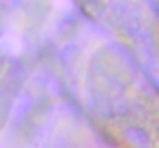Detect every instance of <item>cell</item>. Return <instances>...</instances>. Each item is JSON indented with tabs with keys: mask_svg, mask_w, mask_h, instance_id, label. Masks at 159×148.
Segmentation results:
<instances>
[{
	"mask_svg": "<svg viewBox=\"0 0 159 148\" xmlns=\"http://www.w3.org/2000/svg\"><path fill=\"white\" fill-rule=\"evenodd\" d=\"M78 9L95 24L116 37L131 39L144 24V0H73Z\"/></svg>",
	"mask_w": 159,
	"mask_h": 148,
	"instance_id": "obj_1",
	"label": "cell"
}]
</instances>
